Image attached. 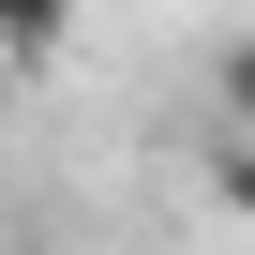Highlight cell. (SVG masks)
Instances as JSON below:
<instances>
[{"label": "cell", "instance_id": "1", "mask_svg": "<svg viewBox=\"0 0 255 255\" xmlns=\"http://www.w3.org/2000/svg\"><path fill=\"white\" fill-rule=\"evenodd\" d=\"M195 180H210V210L255 240V120H210V150H195Z\"/></svg>", "mask_w": 255, "mask_h": 255}, {"label": "cell", "instance_id": "2", "mask_svg": "<svg viewBox=\"0 0 255 255\" xmlns=\"http://www.w3.org/2000/svg\"><path fill=\"white\" fill-rule=\"evenodd\" d=\"M60 45H75V0H0V60H15V75L60 60Z\"/></svg>", "mask_w": 255, "mask_h": 255}, {"label": "cell", "instance_id": "3", "mask_svg": "<svg viewBox=\"0 0 255 255\" xmlns=\"http://www.w3.org/2000/svg\"><path fill=\"white\" fill-rule=\"evenodd\" d=\"M210 120H255V30L210 45Z\"/></svg>", "mask_w": 255, "mask_h": 255}]
</instances>
